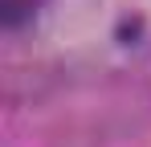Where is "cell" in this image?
<instances>
[{"label": "cell", "instance_id": "1", "mask_svg": "<svg viewBox=\"0 0 151 147\" xmlns=\"http://www.w3.org/2000/svg\"><path fill=\"white\" fill-rule=\"evenodd\" d=\"M33 4H37V0H4V17H8V21H17V17H21L25 8H33Z\"/></svg>", "mask_w": 151, "mask_h": 147}]
</instances>
